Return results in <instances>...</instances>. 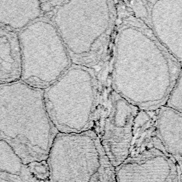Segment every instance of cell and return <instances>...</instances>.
Instances as JSON below:
<instances>
[{"mask_svg":"<svg viewBox=\"0 0 182 182\" xmlns=\"http://www.w3.org/2000/svg\"><path fill=\"white\" fill-rule=\"evenodd\" d=\"M117 19L110 45L109 81L113 89L144 110L162 106L181 73V63L124 1H115Z\"/></svg>","mask_w":182,"mask_h":182,"instance_id":"1","label":"cell"},{"mask_svg":"<svg viewBox=\"0 0 182 182\" xmlns=\"http://www.w3.org/2000/svg\"><path fill=\"white\" fill-rule=\"evenodd\" d=\"M63 40L72 63L108 76L110 45L117 19L115 1H59L43 14Z\"/></svg>","mask_w":182,"mask_h":182,"instance_id":"2","label":"cell"},{"mask_svg":"<svg viewBox=\"0 0 182 182\" xmlns=\"http://www.w3.org/2000/svg\"><path fill=\"white\" fill-rule=\"evenodd\" d=\"M0 139L24 164L46 160L59 131L46 108L43 90L21 81L0 87Z\"/></svg>","mask_w":182,"mask_h":182,"instance_id":"3","label":"cell"},{"mask_svg":"<svg viewBox=\"0 0 182 182\" xmlns=\"http://www.w3.org/2000/svg\"><path fill=\"white\" fill-rule=\"evenodd\" d=\"M100 98L101 87L95 71L73 63L43 90L47 113L61 133H79L93 129Z\"/></svg>","mask_w":182,"mask_h":182,"instance_id":"4","label":"cell"},{"mask_svg":"<svg viewBox=\"0 0 182 182\" xmlns=\"http://www.w3.org/2000/svg\"><path fill=\"white\" fill-rule=\"evenodd\" d=\"M46 161L50 182H116L115 167L91 129L58 133Z\"/></svg>","mask_w":182,"mask_h":182,"instance_id":"5","label":"cell"},{"mask_svg":"<svg viewBox=\"0 0 182 182\" xmlns=\"http://www.w3.org/2000/svg\"><path fill=\"white\" fill-rule=\"evenodd\" d=\"M21 58L20 81L44 90L72 64L59 31L49 18L42 17L18 32Z\"/></svg>","mask_w":182,"mask_h":182,"instance_id":"6","label":"cell"},{"mask_svg":"<svg viewBox=\"0 0 182 182\" xmlns=\"http://www.w3.org/2000/svg\"><path fill=\"white\" fill-rule=\"evenodd\" d=\"M139 108L119 95L108 81L101 88L99 107L93 129L114 167L128 157Z\"/></svg>","mask_w":182,"mask_h":182,"instance_id":"7","label":"cell"},{"mask_svg":"<svg viewBox=\"0 0 182 182\" xmlns=\"http://www.w3.org/2000/svg\"><path fill=\"white\" fill-rule=\"evenodd\" d=\"M133 14L152 31L159 42L182 62V0L124 1Z\"/></svg>","mask_w":182,"mask_h":182,"instance_id":"8","label":"cell"},{"mask_svg":"<svg viewBox=\"0 0 182 182\" xmlns=\"http://www.w3.org/2000/svg\"><path fill=\"white\" fill-rule=\"evenodd\" d=\"M116 182H180L181 167L157 137L115 168Z\"/></svg>","mask_w":182,"mask_h":182,"instance_id":"9","label":"cell"},{"mask_svg":"<svg viewBox=\"0 0 182 182\" xmlns=\"http://www.w3.org/2000/svg\"><path fill=\"white\" fill-rule=\"evenodd\" d=\"M155 136L165 151L181 167L182 113L160 106L156 110Z\"/></svg>","mask_w":182,"mask_h":182,"instance_id":"10","label":"cell"},{"mask_svg":"<svg viewBox=\"0 0 182 182\" xmlns=\"http://www.w3.org/2000/svg\"><path fill=\"white\" fill-rule=\"evenodd\" d=\"M21 58L18 33L11 29L0 28V83L19 81Z\"/></svg>","mask_w":182,"mask_h":182,"instance_id":"11","label":"cell"},{"mask_svg":"<svg viewBox=\"0 0 182 182\" xmlns=\"http://www.w3.org/2000/svg\"><path fill=\"white\" fill-rule=\"evenodd\" d=\"M182 113V77L181 73L178 76L176 83L170 91L164 105Z\"/></svg>","mask_w":182,"mask_h":182,"instance_id":"12","label":"cell"},{"mask_svg":"<svg viewBox=\"0 0 182 182\" xmlns=\"http://www.w3.org/2000/svg\"><path fill=\"white\" fill-rule=\"evenodd\" d=\"M30 173L39 181H49V167L46 160L33 161L27 164Z\"/></svg>","mask_w":182,"mask_h":182,"instance_id":"13","label":"cell"},{"mask_svg":"<svg viewBox=\"0 0 182 182\" xmlns=\"http://www.w3.org/2000/svg\"><path fill=\"white\" fill-rule=\"evenodd\" d=\"M0 182H25L21 176L0 171Z\"/></svg>","mask_w":182,"mask_h":182,"instance_id":"14","label":"cell"}]
</instances>
